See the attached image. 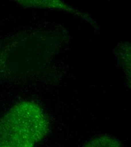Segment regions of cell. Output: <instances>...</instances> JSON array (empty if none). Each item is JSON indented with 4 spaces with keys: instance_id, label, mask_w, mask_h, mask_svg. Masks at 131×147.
<instances>
[{
    "instance_id": "obj_1",
    "label": "cell",
    "mask_w": 131,
    "mask_h": 147,
    "mask_svg": "<svg viewBox=\"0 0 131 147\" xmlns=\"http://www.w3.org/2000/svg\"><path fill=\"white\" fill-rule=\"evenodd\" d=\"M49 129V119L41 107L34 101H21L0 121V147H35Z\"/></svg>"
},
{
    "instance_id": "obj_2",
    "label": "cell",
    "mask_w": 131,
    "mask_h": 147,
    "mask_svg": "<svg viewBox=\"0 0 131 147\" xmlns=\"http://www.w3.org/2000/svg\"><path fill=\"white\" fill-rule=\"evenodd\" d=\"M84 147H121L120 142L114 136L102 135L89 140Z\"/></svg>"
}]
</instances>
